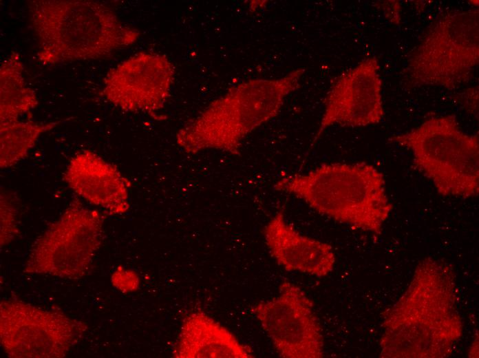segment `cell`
<instances>
[{"instance_id":"6da1fadb","label":"cell","mask_w":479,"mask_h":358,"mask_svg":"<svg viewBox=\"0 0 479 358\" xmlns=\"http://www.w3.org/2000/svg\"><path fill=\"white\" fill-rule=\"evenodd\" d=\"M456 295L448 264L432 257L421 261L405 291L383 313L380 357L449 356L463 330Z\"/></svg>"},{"instance_id":"7a4b0ae2","label":"cell","mask_w":479,"mask_h":358,"mask_svg":"<svg viewBox=\"0 0 479 358\" xmlns=\"http://www.w3.org/2000/svg\"><path fill=\"white\" fill-rule=\"evenodd\" d=\"M28 8L43 65L105 58L139 36L99 1L35 0Z\"/></svg>"},{"instance_id":"3957f363","label":"cell","mask_w":479,"mask_h":358,"mask_svg":"<svg viewBox=\"0 0 479 358\" xmlns=\"http://www.w3.org/2000/svg\"><path fill=\"white\" fill-rule=\"evenodd\" d=\"M274 187L335 221L378 235L393 209L383 173L363 162L323 164L282 176Z\"/></svg>"},{"instance_id":"277c9868","label":"cell","mask_w":479,"mask_h":358,"mask_svg":"<svg viewBox=\"0 0 479 358\" xmlns=\"http://www.w3.org/2000/svg\"><path fill=\"white\" fill-rule=\"evenodd\" d=\"M304 73L297 68L281 77L233 86L179 130L178 144L191 154L213 149L239 154L244 138L278 115Z\"/></svg>"},{"instance_id":"5b68a950","label":"cell","mask_w":479,"mask_h":358,"mask_svg":"<svg viewBox=\"0 0 479 358\" xmlns=\"http://www.w3.org/2000/svg\"><path fill=\"white\" fill-rule=\"evenodd\" d=\"M389 142L411 151L415 167L440 195H478V135L465 133L454 115L432 117L410 131L392 136Z\"/></svg>"},{"instance_id":"8992f818","label":"cell","mask_w":479,"mask_h":358,"mask_svg":"<svg viewBox=\"0 0 479 358\" xmlns=\"http://www.w3.org/2000/svg\"><path fill=\"white\" fill-rule=\"evenodd\" d=\"M478 19L473 9L449 11L435 19L407 61V85L451 90L468 81L479 62Z\"/></svg>"},{"instance_id":"52a82bcc","label":"cell","mask_w":479,"mask_h":358,"mask_svg":"<svg viewBox=\"0 0 479 358\" xmlns=\"http://www.w3.org/2000/svg\"><path fill=\"white\" fill-rule=\"evenodd\" d=\"M103 216L74 200L35 242L25 271L75 278L85 273L102 241Z\"/></svg>"},{"instance_id":"ba28073f","label":"cell","mask_w":479,"mask_h":358,"mask_svg":"<svg viewBox=\"0 0 479 358\" xmlns=\"http://www.w3.org/2000/svg\"><path fill=\"white\" fill-rule=\"evenodd\" d=\"M258 320L279 355L284 358H320L323 337L313 303L295 284L284 280L277 296L254 304Z\"/></svg>"},{"instance_id":"9c48e42d","label":"cell","mask_w":479,"mask_h":358,"mask_svg":"<svg viewBox=\"0 0 479 358\" xmlns=\"http://www.w3.org/2000/svg\"><path fill=\"white\" fill-rule=\"evenodd\" d=\"M86 327L63 314L19 302L1 304V339L13 357H63Z\"/></svg>"},{"instance_id":"30bf717a","label":"cell","mask_w":479,"mask_h":358,"mask_svg":"<svg viewBox=\"0 0 479 358\" xmlns=\"http://www.w3.org/2000/svg\"><path fill=\"white\" fill-rule=\"evenodd\" d=\"M383 116L380 65L378 59L372 56L333 81L311 145L331 126L366 127L379 123Z\"/></svg>"},{"instance_id":"8fae6325","label":"cell","mask_w":479,"mask_h":358,"mask_svg":"<svg viewBox=\"0 0 479 358\" xmlns=\"http://www.w3.org/2000/svg\"><path fill=\"white\" fill-rule=\"evenodd\" d=\"M173 77L166 56L140 52L107 73L100 94L124 111L153 116L169 97Z\"/></svg>"},{"instance_id":"7c38bea8","label":"cell","mask_w":479,"mask_h":358,"mask_svg":"<svg viewBox=\"0 0 479 358\" xmlns=\"http://www.w3.org/2000/svg\"><path fill=\"white\" fill-rule=\"evenodd\" d=\"M63 179L76 194L111 214H123L129 209V181L115 165L92 151L76 154Z\"/></svg>"},{"instance_id":"4fadbf2b","label":"cell","mask_w":479,"mask_h":358,"mask_svg":"<svg viewBox=\"0 0 479 358\" xmlns=\"http://www.w3.org/2000/svg\"><path fill=\"white\" fill-rule=\"evenodd\" d=\"M264 236L272 257L288 271L323 277L334 268L336 257L332 246L299 233L288 224L282 211L267 222Z\"/></svg>"},{"instance_id":"5bb4252c","label":"cell","mask_w":479,"mask_h":358,"mask_svg":"<svg viewBox=\"0 0 479 358\" xmlns=\"http://www.w3.org/2000/svg\"><path fill=\"white\" fill-rule=\"evenodd\" d=\"M178 357H252L251 349L228 329L202 313L191 314L174 348Z\"/></svg>"},{"instance_id":"9a60e30c","label":"cell","mask_w":479,"mask_h":358,"mask_svg":"<svg viewBox=\"0 0 479 358\" xmlns=\"http://www.w3.org/2000/svg\"><path fill=\"white\" fill-rule=\"evenodd\" d=\"M20 55L12 52L0 67V125L16 122L38 105L35 92L23 77Z\"/></svg>"},{"instance_id":"2e32d148","label":"cell","mask_w":479,"mask_h":358,"mask_svg":"<svg viewBox=\"0 0 479 358\" xmlns=\"http://www.w3.org/2000/svg\"><path fill=\"white\" fill-rule=\"evenodd\" d=\"M58 122L36 123L31 120L0 125V166L12 167L23 159L41 134L54 129Z\"/></svg>"},{"instance_id":"e0dca14e","label":"cell","mask_w":479,"mask_h":358,"mask_svg":"<svg viewBox=\"0 0 479 358\" xmlns=\"http://www.w3.org/2000/svg\"><path fill=\"white\" fill-rule=\"evenodd\" d=\"M18 203L13 193L1 192V245L12 240L18 233Z\"/></svg>"},{"instance_id":"ac0fdd59","label":"cell","mask_w":479,"mask_h":358,"mask_svg":"<svg viewBox=\"0 0 479 358\" xmlns=\"http://www.w3.org/2000/svg\"><path fill=\"white\" fill-rule=\"evenodd\" d=\"M112 282L120 290L131 291L136 290L139 284L136 274L129 271H118L112 276Z\"/></svg>"},{"instance_id":"d6986e66","label":"cell","mask_w":479,"mask_h":358,"mask_svg":"<svg viewBox=\"0 0 479 358\" xmlns=\"http://www.w3.org/2000/svg\"><path fill=\"white\" fill-rule=\"evenodd\" d=\"M386 17L395 24L401 21V5L397 1H382L379 3Z\"/></svg>"}]
</instances>
